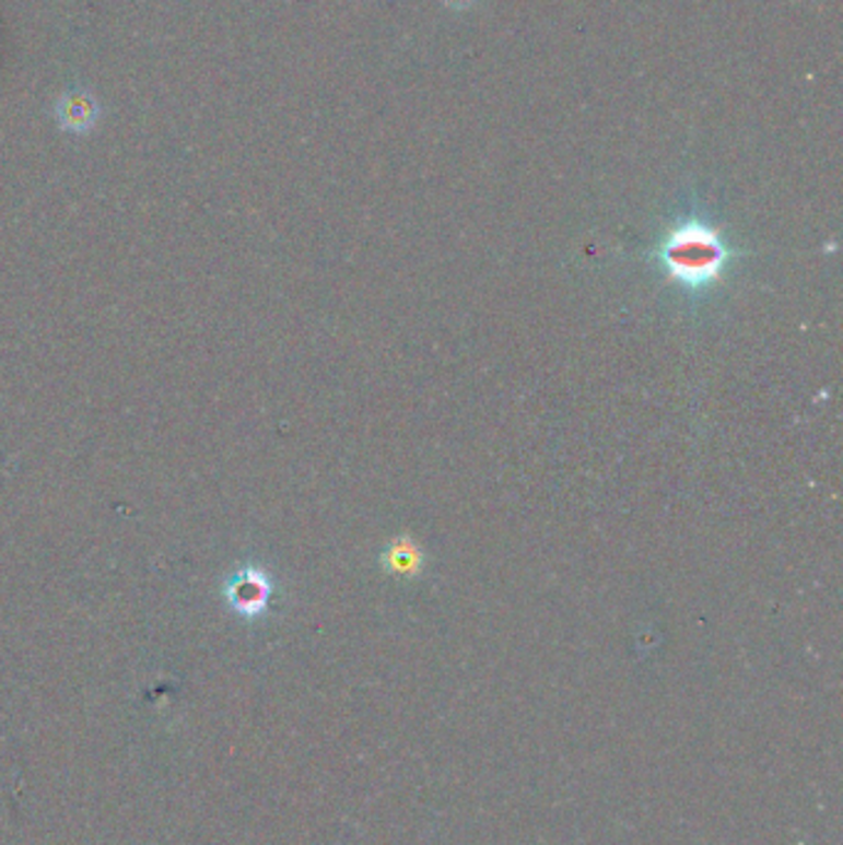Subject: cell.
<instances>
[{
	"label": "cell",
	"mask_w": 843,
	"mask_h": 845,
	"mask_svg": "<svg viewBox=\"0 0 843 845\" xmlns=\"http://www.w3.org/2000/svg\"><path fill=\"white\" fill-rule=\"evenodd\" d=\"M723 233L700 218L668 227L656 245V262L666 278L690 294L713 290L725 278L729 262L740 258Z\"/></svg>",
	"instance_id": "1"
},
{
	"label": "cell",
	"mask_w": 843,
	"mask_h": 845,
	"mask_svg": "<svg viewBox=\"0 0 843 845\" xmlns=\"http://www.w3.org/2000/svg\"><path fill=\"white\" fill-rule=\"evenodd\" d=\"M423 564L425 562H423L421 547L409 537L391 541V544H388L382 554L384 572L391 574V576L413 578L423 572Z\"/></svg>",
	"instance_id": "2"
},
{
	"label": "cell",
	"mask_w": 843,
	"mask_h": 845,
	"mask_svg": "<svg viewBox=\"0 0 843 845\" xmlns=\"http://www.w3.org/2000/svg\"><path fill=\"white\" fill-rule=\"evenodd\" d=\"M60 127L70 131H87L97 121V104L87 94H68L58 102Z\"/></svg>",
	"instance_id": "3"
}]
</instances>
